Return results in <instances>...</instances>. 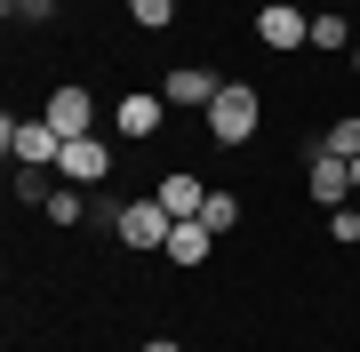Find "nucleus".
Here are the masks:
<instances>
[{
	"instance_id": "11",
	"label": "nucleus",
	"mask_w": 360,
	"mask_h": 352,
	"mask_svg": "<svg viewBox=\"0 0 360 352\" xmlns=\"http://www.w3.org/2000/svg\"><path fill=\"white\" fill-rule=\"evenodd\" d=\"M208 240H217V233H208L200 216H176V233H168V256H176V264H208Z\"/></svg>"
},
{
	"instance_id": "12",
	"label": "nucleus",
	"mask_w": 360,
	"mask_h": 352,
	"mask_svg": "<svg viewBox=\"0 0 360 352\" xmlns=\"http://www.w3.org/2000/svg\"><path fill=\"white\" fill-rule=\"evenodd\" d=\"M200 224H208V233H232V224H240V193L208 184V209H200Z\"/></svg>"
},
{
	"instance_id": "19",
	"label": "nucleus",
	"mask_w": 360,
	"mask_h": 352,
	"mask_svg": "<svg viewBox=\"0 0 360 352\" xmlns=\"http://www.w3.org/2000/svg\"><path fill=\"white\" fill-rule=\"evenodd\" d=\"M144 352H184V344H168V337H160V344H144Z\"/></svg>"
},
{
	"instance_id": "9",
	"label": "nucleus",
	"mask_w": 360,
	"mask_h": 352,
	"mask_svg": "<svg viewBox=\"0 0 360 352\" xmlns=\"http://www.w3.org/2000/svg\"><path fill=\"white\" fill-rule=\"evenodd\" d=\"M168 105H193V112H208V105H217V96H224V80L217 72H208V65H176V72H168Z\"/></svg>"
},
{
	"instance_id": "3",
	"label": "nucleus",
	"mask_w": 360,
	"mask_h": 352,
	"mask_svg": "<svg viewBox=\"0 0 360 352\" xmlns=\"http://www.w3.org/2000/svg\"><path fill=\"white\" fill-rule=\"evenodd\" d=\"M112 233L129 240V248H168L176 216L160 209V193H144V200H120V209H112Z\"/></svg>"
},
{
	"instance_id": "17",
	"label": "nucleus",
	"mask_w": 360,
	"mask_h": 352,
	"mask_svg": "<svg viewBox=\"0 0 360 352\" xmlns=\"http://www.w3.org/2000/svg\"><path fill=\"white\" fill-rule=\"evenodd\" d=\"M312 48H345V8H328V16H312Z\"/></svg>"
},
{
	"instance_id": "14",
	"label": "nucleus",
	"mask_w": 360,
	"mask_h": 352,
	"mask_svg": "<svg viewBox=\"0 0 360 352\" xmlns=\"http://www.w3.org/2000/svg\"><path fill=\"white\" fill-rule=\"evenodd\" d=\"M129 16L144 32H168V25H176V0H129Z\"/></svg>"
},
{
	"instance_id": "16",
	"label": "nucleus",
	"mask_w": 360,
	"mask_h": 352,
	"mask_svg": "<svg viewBox=\"0 0 360 352\" xmlns=\"http://www.w3.org/2000/svg\"><path fill=\"white\" fill-rule=\"evenodd\" d=\"M49 224H80V184H56L49 193Z\"/></svg>"
},
{
	"instance_id": "2",
	"label": "nucleus",
	"mask_w": 360,
	"mask_h": 352,
	"mask_svg": "<svg viewBox=\"0 0 360 352\" xmlns=\"http://www.w3.org/2000/svg\"><path fill=\"white\" fill-rule=\"evenodd\" d=\"M257 89H248V80H224V96H217V105H208V136H217V144H248V136H257Z\"/></svg>"
},
{
	"instance_id": "8",
	"label": "nucleus",
	"mask_w": 360,
	"mask_h": 352,
	"mask_svg": "<svg viewBox=\"0 0 360 352\" xmlns=\"http://www.w3.org/2000/svg\"><path fill=\"white\" fill-rule=\"evenodd\" d=\"M304 193L321 200V209H345V200H352V160H345V152H312Z\"/></svg>"
},
{
	"instance_id": "23",
	"label": "nucleus",
	"mask_w": 360,
	"mask_h": 352,
	"mask_svg": "<svg viewBox=\"0 0 360 352\" xmlns=\"http://www.w3.org/2000/svg\"><path fill=\"white\" fill-rule=\"evenodd\" d=\"M257 8H264V0H257Z\"/></svg>"
},
{
	"instance_id": "6",
	"label": "nucleus",
	"mask_w": 360,
	"mask_h": 352,
	"mask_svg": "<svg viewBox=\"0 0 360 352\" xmlns=\"http://www.w3.org/2000/svg\"><path fill=\"white\" fill-rule=\"evenodd\" d=\"M56 176H72L80 193H89V184H104V176H112V144H104V136H72L65 152H56Z\"/></svg>"
},
{
	"instance_id": "18",
	"label": "nucleus",
	"mask_w": 360,
	"mask_h": 352,
	"mask_svg": "<svg viewBox=\"0 0 360 352\" xmlns=\"http://www.w3.org/2000/svg\"><path fill=\"white\" fill-rule=\"evenodd\" d=\"M8 16H49V0H0Z\"/></svg>"
},
{
	"instance_id": "15",
	"label": "nucleus",
	"mask_w": 360,
	"mask_h": 352,
	"mask_svg": "<svg viewBox=\"0 0 360 352\" xmlns=\"http://www.w3.org/2000/svg\"><path fill=\"white\" fill-rule=\"evenodd\" d=\"M49 176H56V169H16V200H32V209H49V193H56Z\"/></svg>"
},
{
	"instance_id": "13",
	"label": "nucleus",
	"mask_w": 360,
	"mask_h": 352,
	"mask_svg": "<svg viewBox=\"0 0 360 352\" xmlns=\"http://www.w3.org/2000/svg\"><path fill=\"white\" fill-rule=\"evenodd\" d=\"M312 152H345V160H360V112H336V129L312 144Z\"/></svg>"
},
{
	"instance_id": "4",
	"label": "nucleus",
	"mask_w": 360,
	"mask_h": 352,
	"mask_svg": "<svg viewBox=\"0 0 360 352\" xmlns=\"http://www.w3.org/2000/svg\"><path fill=\"white\" fill-rule=\"evenodd\" d=\"M40 120H49V129L65 136V144H72V136H96V96L80 89V80H65V89L40 105Z\"/></svg>"
},
{
	"instance_id": "1",
	"label": "nucleus",
	"mask_w": 360,
	"mask_h": 352,
	"mask_svg": "<svg viewBox=\"0 0 360 352\" xmlns=\"http://www.w3.org/2000/svg\"><path fill=\"white\" fill-rule=\"evenodd\" d=\"M0 144H8L16 169H56V152H65V136H56L40 112H32V120H16V112H8V120H0Z\"/></svg>"
},
{
	"instance_id": "10",
	"label": "nucleus",
	"mask_w": 360,
	"mask_h": 352,
	"mask_svg": "<svg viewBox=\"0 0 360 352\" xmlns=\"http://www.w3.org/2000/svg\"><path fill=\"white\" fill-rule=\"evenodd\" d=\"M160 209L168 216H200L208 209V184L200 176H160Z\"/></svg>"
},
{
	"instance_id": "5",
	"label": "nucleus",
	"mask_w": 360,
	"mask_h": 352,
	"mask_svg": "<svg viewBox=\"0 0 360 352\" xmlns=\"http://www.w3.org/2000/svg\"><path fill=\"white\" fill-rule=\"evenodd\" d=\"M257 40L264 48H312V16L296 8V0H264L257 8Z\"/></svg>"
},
{
	"instance_id": "7",
	"label": "nucleus",
	"mask_w": 360,
	"mask_h": 352,
	"mask_svg": "<svg viewBox=\"0 0 360 352\" xmlns=\"http://www.w3.org/2000/svg\"><path fill=\"white\" fill-rule=\"evenodd\" d=\"M160 120H168V96H144V89H129L112 105V129L129 136V144H144V136H160Z\"/></svg>"
},
{
	"instance_id": "20",
	"label": "nucleus",
	"mask_w": 360,
	"mask_h": 352,
	"mask_svg": "<svg viewBox=\"0 0 360 352\" xmlns=\"http://www.w3.org/2000/svg\"><path fill=\"white\" fill-rule=\"evenodd\" d=\"M352 193H360V160H352Z\"/></svg>"
},
{
	"instance_id": "21",
	"label": "nucleus",
	"mask_w": 360,
	"mask_h": 352,
	"mask_svg": "<svg viewBox=\"0 0 360 352\" xmlns=\"http://www.w3.org/2000/svg\"><path fill=\"white\" fill-rule=\"evenodd\" d=\"M352 65H360V48H352Z\"/></svg>"
},
{
	"instance_id": "22",
	"label": "nucleus",
	"mask_w": 360,
	"mask_h": 352,
	"mask_svg": "<svg viewBox=\"0 0 360 352\" xmlns=\"http://www.w3.org/2000/svg\"><path fill=\"white\" fill-rule=\"evenodd\" d=\"M336 8H345V0H336Z\"/></svg>"
}]
</instances>
